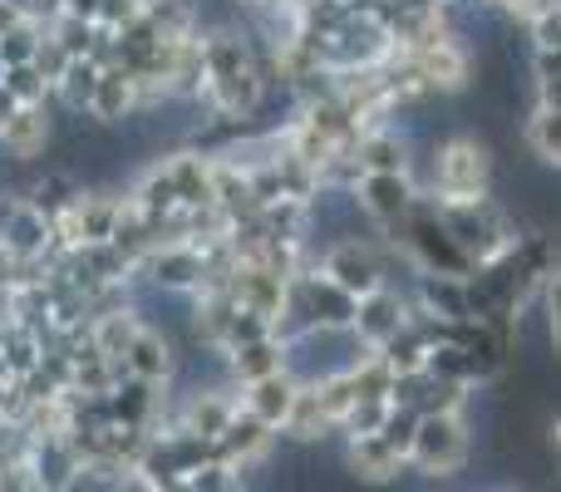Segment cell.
Segmentation results:
<instances>
[{
	"mask_svg": "<svg viewBox=\"0 0 561 492\" xmlns=\"http://www.w3.org/2000/svg\"><path fill=\"white\" fill-rule=\"evenodd\" d=\"M178 340L168 335V330H158V325H138L134 330V340H128V350H124V365H128V375H138V379H153V385H168V379L178 375Z\"/></svg>",
	"mask_w": 561,
	"mask_h": 492,
	"instance_id": "8",
	"label": "cell"
},
{
	"mask_svg": "<svg viewBox=\"0 0 561 492\" xmlns=\"http://www.w3.org/2000/svg\"><path fill=\"white\" fill-rule=\"evenodd\" d=\"M537 104L561 108V75H537Z\"/></svg>",
	"mask_w": 561,
	"mask_h": 492,
	"instance_id": "19",
	"label": "cell"
},
{
	"mask_svg": "<svg viewBox=\"0 0 561 492\" xmlns=\"http://www.w3.org/2000/svg\"><path fill=\"white\" fill-rule=\"evenodd\" d=\"M0 79H5V59H0Z\"/></svg>",
	"mask_w": 561,
	"mask_h": 492,
	"instance_id": "24",
	"label": "cell"
},
{
	"mask_svg": "<svg viewBox=\"0 0 561 492\" xmlns=\"http://www.w3.org/2000/svg\"><path fill=\"white\" fill-rule=\"evenodd\" d=\"M409 320H414V296L394 290V281L379 286V290H369V296H359V306H355V330H359V340H365L369 350L389 345Z\"/></svg>",
	"mask_w": 561,
	"mask_h": 492,
	"instance_id": "6",
	"label": "cell"
},
{
	"mask_svg": "<svg viewBox=\"0 0 561 492\" xmlns=\"http://www.w3.org/2000/svg\"><path fill=\"white\" fill-rule=\"evenodd\" d=\"M424 153V187L434 203H473V197L493 193V144L478 134H454L438 138L434 148H419Z\"/></svg>",
	"mask_w": 561,
	"mask_h": 492,
	"instance_id": "1",
	"label": "cell"
},
{
	"mask_svg": "<svg viewBox=\"0 0 561 492\" xmlns=\"http://www.w3.org/2000/svg\"><path fill=\"white\" fill-rule=\"evenodd\" d=\"M404 458L385 444L379 434H359V438H345V473L365 478V483H389L394 473H404Z\"/></svg>",
	"mask_w": 561,
	"mask_h": 492,
	"instance_id": "11",
	"label": "cell"
},
{
	"mask_svg": "<svg viewBox=\"0 0 561 492\" xmlns=\"http://www.w3.org/2000/svg\"><path fill=\"white\" fill-rule=\"evenodd\" d=\"M20 20H25V10H20L15 0H0V35H5L10 25H20Z\"/></svg>",
	"mask_w": 561,
	"mask_h": 492,
	"instance_id": "20",
	"label": "cell"
},
{
	"mask_svg": "<svg viewBox=\"0 0 561 492\" xmlns=\"http://www.w3.org/2000/svg\"><path fill=\"white\" fill-rule=\"evenodd\" d=\"M438 213H444V227L454 232V242L468 251L473 266H488V261L507 256V251L523 242V237H517V217L507 213L493 193L473 197V203H438Z\"/></svg>",
	"mask_w": 561,
	"mask_h": 492,
	"instance_id": "2",
	"label": "cell"
},
{
	"mask_svg": "<svg viewBox=\"0 0 561 492\" xmlns=\"http://www.w3.org/2000/svg\"><path fill=\"white\" fill-rule=\"evenodd\" d=\"M144 5H148V0H99V15L94 20L118 35V30H128L138 15H144Z\"/></svg>",
	"mask_w": 561,
	"mask_h": 492,
	"instance_id": "18",
	"label": "cell"
},
{
	"mask_svg": "<svg viewBox=\"0 0 561 492\" xmlns=\"http://www.w3.org/2000/svg\"><path fill=\"white\" fill-rule=\"evenodd\" d=\"M523 138H527V153H533L547 173H561V108L537 104L533 118H527V128H523Z\"/></svg>",
	"mask_w": 561,
	"mask_h": 492,
	"instance_id": "14",
	"label": "cell"
},
{
	"mask_svg": "<svg viewBox=\"0 0 561 492\" xmlns=\"http://www.w3.org/2000/svg\"><path fill=\"white\" fill-rule=\"evenodd\" d=\"M227 359H232L237 385H252V379H266V375H276V369H286V340L280 335L247 340V345L227 350Z\"/></svg>",
	"mask_w": 561,
	"mask_h": 492,
	"instance_id": "12",
	"label": "cell"
},
{
	"mask_svg": "<svg viewBox=\"0 0 561 492\" xmlns=\"http://www.w3.org/2000/svg\"><path fill=\"white\" fill-rule=\"evenodd\" d=\"M0 144H5L20 163H39V158H49L55 153V104H20L15 114L0 124Z\"/></svg>",
	"mask_w": 561,
	"mask_h": 492,
	"instance_id": "7",
	"label": "cell"
},
{
	"mask_svg": "<svg viewBox=\"0 0 561 492\" xmlns=\"http://www.w3.org/2000/svg\"><path fill=\"white\" fill-rule=\"evenodd\" d=\"M527 30H533V49H561V0L533 10V15H527Z\"/></svg>",
	"mask_w": 561,
	"mask_h": 492,
	"instance_id": "17",
	"label": "cell"
},
{
	"mask_svg": "<svg viewBox=\"0 0 561 492\" xmlns=\"http://www.w3.org/2000/svg\"><path fill=\"white\" fill-rule=\"evenodd\" d=\"M15 108H20V99L10 94V89H5V79H0V124H5V118L15 114Z\"/></svg>",
	"mask_w": 561,
	"mask_h": 492,
	"instance_id": "23",
	"label": "cell"
},
{
	"mask_svg": "<svg viewBox=\"0 0 561 492\" xmlns=\"http://www.w3.org/2000/svg\"><path fill=\"white\" fill-rule=\"evenodd\" d=\"M473 458V428H468L463 409H438V414H419L414 444H409V468L424 478H454Z\"/></svg>",
	"mask_w": 561,
	"mask_h": 492,
	"instance_id": "3",
	"label": "cell"
},
{
	"mask_svg": "<svg viewBox=\"0 0 561 492\" xmlns=\"http://www.w3.org/2000/svg\"><path fill=\"white\" fill-rule=\"evenodd\" d=\"M296 394H300V379L290 375V369H276V375L252 379V385L237 389L242 409H252V414L262 419V424H272L276 434H280V424H286V414H290V404H296Z\"/></svg>",
	"mask_w": 561,
	"mask_h": 492,
	"instance_id": "10",
	"label": "cell"
},
{
	"mask_svg": "<svg viewBox=\"0 0 561 492\" xmlns=\"http://www.w3.org/2000/svg\"><path fill=\"white\" fill-rule=\"evenodd\" d=\"M99 75H104V65H99L94 55H75L55 79V104L59 108H89L94 104Z\"/></svg>",
	"mask_w": 561,
	"mask_h": 492,
	"instance_id": "13",
	"label": "cell"
},
{
	"mask_svg": "<svg viewBox=\"0 0 561 492\" xmlns=\"http://www.w3.org/2000/svg\"><path fill=\"white\" fill-rule=\"evenodd\" d=\"M5 89L20 99V104H49V94H55V84H49V75L30 59V65H5Z\"/></svg>",
	"mask_w": 561,
	"mask_h": 492,
	"instance_id": "16",
	"label": "cell"
},
{
	"mask_svg": "<svg viewBox=\"0 0 561 492\" xmlns=\"http://www.w3.org/2000/svg\"><path fill=\"white\" fill-rule=\"evenodd\" d=\"M49 5H55V10H59V0H49Z\"/></svg>",
	"mask_w": 561,
	"mask_h": 492,
	"instance_id": "25",
	"label": "cell"
},
{
	"mask_svg": "<svg viewBox=\"0 0 561 492\" xmlns=\"http://www.w3.org/2000/svg\"><path fill=\"white\" fill-rule=\"evenodd\" d=\"M320 271H325L340 290H350L355 300L389 286V266H385V256H379L375 237H340V242H330L320 251Z\"/></svg>",
	"mask_w": 561,
	"mask_h": 492,
	"instance_id": "4",
	"label": "cell"
},
{
	"mask_svg": "<svg viewBox=\"0 0 561 492\" xmlns=\"http://www.w3.org/2000/svg\"><path fill=\"white\" fill-rule=\"evenodd\" d=\"M419 197H424V187H419L414 173H359V183H355L359 213H365L379 232H394V227L414 213Z\"/></svg>",
	"mask_w": 561,
	"mask_h": 492,
	"instance_id": "5",
	"label": "cell"
},
{
	"mask_svg": "<svg viewBox=\"0 0 561 492\" xmlns=\"http://www.w3.org/2000/svg\"><path fill=\"white\" fill-rule=\"evenodd\" d=\"M39 39H45V20L25 15L20 25H10L5 35H0V59H5V65H30V59L39 55Z\"/></svg>",
	"mask_w": 561,
	"mask_h": 492,
	"instance_id": "15",
	"label": "cell"
},
{
	"mask_svg": "<svg viewBox=\"0 0 561 492\" xmlns=\"http://www.w3.org/2000/svg\"><path fill=\"white\" fill-rule=\"evenodd\" d=\"M138 108H144V84H138V75L134 69H124V65H108L104 75H99V89H94L89 114H94L104 128H118V124H128Z\"/></svg>",
	"mask_w": 561,
	"mask_h": 492,
	"instance_id": "9",
	"label": "cell"
},
{
	"mask_svg": "<svg viewBox=\"0 0 561 492\" xmlns=\"http://www.w3.org/2000/svg\"><path fill=\"white\" fill-rule=\"evenodd\" d=\"M547 448H552V464L561 468V419H552V424H547Z\"/></svg>",
	"mask_w": 561,
	"mask_h": 492,
	"instance_id": "22",
	"label": "cell"
},
{
	"mask_svg": "<svg viewBox=\"0 0 561 492\" xmlns=\"http://www.w3.org/2000/svg\"><path fill=\"white\" fill-rule=\"evenodd\" d=\"M59 10H69V15H84V20H94V15H99V0H59Z\"/></svg>",
	"mask_w": 561,
	"mask_h": 492,
	"instance_id": "21",
	"label": "cell"
}]
</instances>
